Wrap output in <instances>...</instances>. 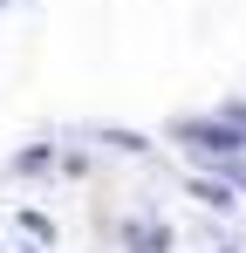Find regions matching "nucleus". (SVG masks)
Here are the masks:
<instances>
[{
    "label": "nucleus",
    "instance_id": "obj_1",
    "mask_svg": "<svg viewBox=\"0 0 246 253\" xmlns=\"http://www.w3.org/2000/svg\"><path fill=\"white\" fill-rule=\"evenodd\" d=\"M171 144L192 158V165H205V171H219L226 158H246V130L233 124V117H178L171 124Z\"/></svg>",
    "mask_w": 246,
    "mask_h": 253
},
{
    "label": "nucleus",
    "instance_id": "obj_2",
    "mask_svg": "<svg viewBox=\"0 0 246 253\" xmlns=\"http://www.w3.org/2000/svg\"><path fill=\"white\" fill-rule=\"evenodd\" d=\"M117 240H123V253H171V247H178V240H171V226H164L158 212H130Z\"/></svg>",
    "mask_w": 246,
    "mask_h": 253
},
{
    "label": "nucleus",
    "instance_id": "obj_3",
    "mask_svg": "<svg viewBox=\"0 0 246 253\" xmlns=\"http://www.w3.org/2000/svg\"><path fill=\"white\" fill-rule=\"evenodd\" d=\"M62 165V144L55 137H35V144H21L14 158H7V178H41V171Z\"/></svg>",
    "mask_w": 246,
    "mask_h": 253
},
{
    "label": "nucleus",
    "instance_id": "obj_4",
    "mask_svg": "<svg viewBox=\"0 0 246 253\" xmlns=\"http://www.w3.org/2000/svg\"><path fill=\"white\" fill-rule=\"evenodd\" d=\"M185 192H192L205 212H233V206H240V199H233V178H219V171H192Z\"/></svg>",
    "mask_w": 246,
    "mask_h": 253
},
{
    "label": "nucleus",
    "instance_id": "obj_5",
    "mask_svg": "<svg viewBox=\"0 0 246 253\" xmlns=\"http://www.w3.org/2000/svg\"><path fill=\"white\" fill-rule=\"evenodd\" d=\"M14 226H21V233H28L35 247H55V219H48V212H35V206H21V212H14Z\"/></svg>",
    "mask_w": 246,
    "mask_h": 253
},
{
    "label": "nucleus",
    "instance_id": "obj_6",
    "mask_svg": "<svg viewBox=\"0 0 246 253\" xmlns=\"http://www.w3.org/2000/svg\"><path fill=\"white\" fill-rule=\"evenodd\" d=\"M96 144H110V151H130V158H144V151H151V137H137V130H96Z\"/></svg>",
    "mask_w": 246,
    "mask_h": 253
},
{
    "label": "nucleus",
    "instance_id": "obj_7",
    "mask_svg": "<svg viewBox=\"0 0 246 253\" xmlns=\"http://www.w3.org/2000/svg\"><path fill=\"white\" fill-rule=\"evenodd\" d=\"M219 178H233V192H246V158H226V165H219Z\"/></svg>",
    "mask_w": 246,
    "mask_h": 253
},
{
    "label": "nucleus",
    "instance_id": "obj_8",
    "mask_svg": "<svg viewBox=\"0 0 246 253\" xmlns=\"http://www.w3.org/2000/svg\"><path fill=\"white\" fill-rule=\"evenodd\" d=\"M219 253H246V247H219Z\"/></svg>",
    "mask_w": 246,
    "mask_h": 253
},
{
    "label": "nucleus",
    "instance_id": "obj_9",
    "mask_svg": "<svg viewBox=\"0 0 246 253\" xmlns=\"http://www.w3.org/2000/svg\"><path fill=\"white\" fill-rule=\"evenodd\" d=\"M0 7H7V0H0Z\"/></svg>",
    "mask_w": 246,
    "mask_h": 253
},
{
    "label": "nucleus",
    "instance_id": "obj_10",
    "mask_svg": "<svg viewBox=\"0 0 246 253\" xmlns=\"http://www.w3.org/2000/svg\"><path fill=\"white\" fill-rule=\"evenodd\" d=\"M0 253H7V247H0Z\"/></svg>",
    "mask_w": 246,
    "mask_h": 253
}]
</instances>
